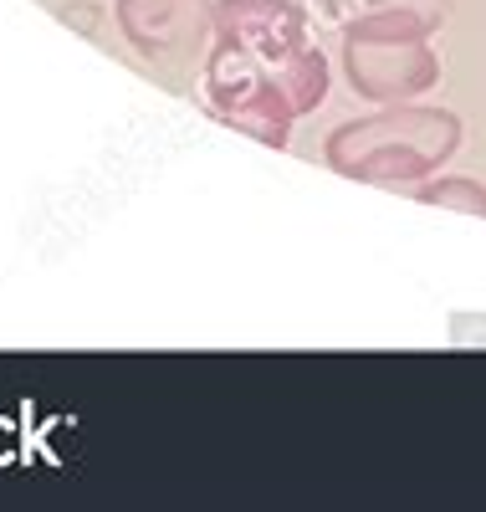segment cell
<instances>
[{"instance_id":"3957f363","label":"cell","mask_w":486,"mask_h":512,"mask_svg":"<svg viewBox=\"0 0 486 512\" xmlns=\"http://www.w3.org/2000/svg\"><path fill=\"white\" fill-rule=\"evenodd\" d=\"M343 77L348 88L389 108L415 103L440 82V57L430 36L420 31H389V26H348L343 31Z\"/></svg>"},{"instance_id":"5b68a950","label":"cell","mask_w":486,"mask_h":512,"mask_svg":"<svg viewBox=\"0 0 486 512\" xmlns=\"http://www.w3.org/2000/svg\"><path fill=\"white\" fill-rule=\"evenodd\" d=\"M318 16L338 31L348 26H389V31H420L435 36L446 26V0H318Z\"/></svg>"},{"instance_id":"8992f818","label":"cell","mask_w":486,"mask_h":512,"mask_svg":"<svg viewBox=\"0 0 486 512\" xmlns=\"http://www.w3.org/2000/svg\"><path fill=\"white\" fill-rule=\"evenodd\" d=\"M415 200L420 205H440V210H466V216L486 221V185L466 180V175H456V180H425V185H415Z\"/></svg>"},{"instance_id":"7a4b0ae2","label":"cell","mask_w":486,"mask_h":512,"mask_svg":"<svg viewBox=\"0 0 486 512\" xmlns=\"http://www.w3.org/2000/svg\"><path fill=\"white\" fill-rule=\"evenodd\" d=\"M456 149H461V118L451 108L389 103L374 118L338 123L323 144V159L343 180L384 185V190H415L440 164H451Z\"/></svg>"},{"instance_id":"6da1fadb","label":"cell","mask_w":486,"mask_h":512,"mask_svg":"<svg viewBox=\"0 0 486 512\" xmlns=\"http://www.w3.org/2000/svg\"><path fill=\"white\" fill-rule=\"evenodd\" d=\"M200 98L220 128L287 149L292 123L328 103V57L313 47L307 11L297 0H215Z\"/></svg>"},{"instance_id":"277c9868","label":"cell","mask_w":486,"mask_h":512,"mask_svg":"<svg viewBox=\"0 0 486 512\" xmlns=\"http://www.w3.org/2000/svg\"><path fill=\"white\" fill-rule=\"evenodd\" d=\"M123 41L154 67L205 62L215 36V0H113Z\"/></svg>"}]
</instances>
